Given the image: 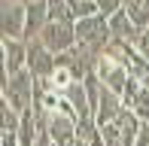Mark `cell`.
<instances>
[{
  "instance_id": "7c38bea8",
  "label": "cell",
  "mask_w": 149,
  "mask_h": 146,
  "mask_svg": "<svg viewBox=\"0 0 149 146\" xmlns=\"http://www.w3.org/2000/svg\"><path fill=\"white\" fill-rule=\"evenodd\" d=\"M125 12H128V18H131L140 31L149 28V6L143 3V0H128V3H125Z\"/></svg>"
},
{
  "instance_id": "9a60e30c",
  "label": "cell",
  "mask_w": 149,
  "mask_h": 146,
  "mask_svg": "<svg viewBox=\"0 0 149 146\" xmlns=\"http://www.w3.org/2000/svg\"><path fill=\"white\" fill-rule=\"evenodd\" d=\"M97 3V12L104 18H110V15H116L119 9H125V0H94Z\"/></svg>"
},
{
  "instance_id": "ac0fdd59",
  "label": "cell",
  "mask_w": 149,
  "mask_h": 146,
  "mask_svg": "<svg viewBox=\"0 0 149 146\" xmlns=\"http://www.w3.org/2000/svg\"><path fill=\"white\" fill-rule=\"evenodd\" d=\"M33 146H55V143H52V137L46 134V131H40V137H37V143H33Z\"/></svg>"
},
{
  "instance_id": "277c9868",
  "label": "cell",
  "mask_w": 149,
  "mask_h": 146,
  "mask_svg": "<svg viewBox=\"0 0 149 146\" xmlns=\"http://www.w3.org/2000/svg\"><path fill=\"white\" fill-rule=\"evenodd\" d=\"M40 43L52 52V55H64L76 46V24L70 22H49V28L40 34Z\"/></svg>"
},
{
  "instance_id": "5b68a950",
  "label": "cell",
  "mask_w": 149,
  "mask_h": 146,
  "mask_svg": "<svg viewBox=\"0 0 149 146\" xmlns=\"http://www.w3.org/2000/svg\"><path fill=\"white\" fill-rule=\"evenodd\" d=\"M28 70L33 79H49L58 70V55H52L40 40H31L28 43Z\"/></svg>"
},
{
  "instance_id": "5bb4252c",
  "label": "cell",
  "mask_w": 149,
  "mask_h": 146,
  "mask_svg": "<svg viewBox=\"0 0 149 146\" xmlns=\"http://www.w3.org/2000/svg\"><path fill=\"white\" fill-rule=\"evenodd\" d=\"M70 6H73V18H76V22H82V18H91V15H100L94 0H70Z\"/></svg>"
},
{
  "instance_id": "ffe728a7",
  "label": "cell",
  "mask_w": 149,
  "mask_h": 146,
  "mask_svg": "<svg viewBox=\"0 0 149 146\" xmlns=\"http://www.w3.org/2000/svg\"><path fill=\"white\" fill-rule=\"evenodd\" d=\"M125 3H128V0H125Z\"/></svg>"
},
{
  "instance_id": "2e32d148",
  "label": "cell",
  "mask_w": 149,
  "mask_h": 146,
  "mask_svg": "<svg viewBox=\"0 0 149 146\" xmlns=\"http://www.w3.org/2000/svg\"><path fill=\"white\" fill-rule=\"evenodd\" d=\"M0 146H18V134H0Z\"/></svg>"
},
{
  "instance_id": "7a4b0ae2",
  "label": "cell",
  "mask_w": 149,
  "mask_h": 146,
  "mask_svg": "<svg viewBox=\"0 0 149 146\" xmlns=\"http://www.w3.org/2000/svg\"><path fill=\"white\" fill-rule=\"evenodd\" d=\"M76 43L85 46L88 52L104 58V52L110 49L113 43V34H110V22L104 15H91V18H82L76 22Z\"/></svg>"
},
{
  "instance_id": "30bf717a",
  "label": "cell",
  "mask_w": 149,
  "mask_h": 146,
  "mask_svg": "<svg viewBox=\"0 0 149 146\" xmlns=\"http://www.w3.org/2000/svg\"><path fill=\"white\" fill-rule=\"evenodd\" d=\"M49 3L46 0H33L28 3V24H24V43H31V40H40L46 28H49Z\"/></svg>"
},
{
  "instance_id": "8fae6325",
  "label": "cell",
  "mask_w": 149,
  "mask_h": 146,
  "mask_svg": "<svg viewBox=\"0 0 149 146\" xmlns=\"http://www.w3.org/2000/svg\"><path fill=\"white\" fill-rule=\"evenodd\" d=\"M18 128H22V116L0 101V134H18Z\"/></svg>"
},
{
  "instance_id": "52a82bcc",
  "label": "cell",
  "mask_w": 149,
  "mask_h": 146,
  "mask_svg": "<svg viewBox=\"0 0 149 146\" xmlns=\"http://www.w3.org/2000/svg\"><path fill=\"white\" fill-rule=\"evenodd\" d=\"M97 79L107 85L110 91H116V95L125 97V88H128V79H131V73H128L125 67H122L119 61H113V58H100V64H97Z\"/></svg>"
},
{
  "instance_id": "6da1fadb",
  "label": "cell",
  "mask_w": 149,
  "mask_h": 146,
  "mask_svg": "<svg viewBox=\"0 0 149 146\" xmlns=\"http://www.w3.org/2000/svg\"><path fill=\"white\" fill-rule=\"evenodd\" d=\"M0 91H3V104H9V107L18 113V116H24V113L33 110V91H37V79L31 76V70H22V73H15V76L6 79V82L0 85Z\"/></svg>"
},
{
  "instance_id": "3957f363",
  "label": "cell",
  "mask_w": 149,
  "mask_h": 146,
  "mask_svg": "<svg viewBox=\"0 0 149 146\" xmlns=\"http://www.w3.org/2000/svg\"><path fill=\"white\" fill-rule=\"evenodd\" d=\"M24 24H28V6L3 0L0 3V40H24Z\"/></svg>"
},
{
  "instance_id": "9c48e42d",
  "label": "cell",
  "mask_w": 149,
  "mask_h": 146,
  "mask_svg": "<svg viewBox=\"0 0 149 146\" xmlns=\"http://www.w3.org/2000/svg\"><path fill=\"white\" fill-rule=\"evenodd\" d=\"M107 22H110V34H113V40H116V43L137 46V43H140V37H143V31H140L137 24L128 18V12H125V9H119L116 15H110Z\"/></svg>"
},
{
  "instance_id": "4fadbf2b",
  "label": "cell",
  "mask_w": 149,
  "mask_h": 146,
  "mask_svg": "<svg viewBox=\"0 0 149 146\" xmlns=\"http://www.w3.org/2000/svg\"><path fill=\"white\" fill-rule=\"evenodd\" d=\"M46 3H49V18H52V22H70V24H76L70 0H46Z\"/></svg>"
},
{
  "instance_id": "ba28073f",
  "label": "cell",
  "mask_w": 149,
  "mask_h": 146,
  "mask_svg": "<svg viewBox=\"0 0 149 146\" xmlns=\"http://www.w3.org/2000/svg\"><path fill=\"white\" fill-rule=\"evenodd\" d=\"M125 110H128V107H125V97L116 95V91H110V88L104 85V91H100V101H97V113H94V122H97V128L113 125Z\"/></svg>"
},
{
  "instance_id": "8992f818",
  "label": "cell",
  "mask_w": 149,
  "mask_h": 146,
  "mask_svg": "<svg viewBox=\"0 0 149 146\" xmlns=\"http://www.w3.org/2000/svg\"><path fill=\"white\" fill-rule=\"evenodd\" d=\"M0 49H3V79H0V85H3L9 76L28 70V43L24 40H0Z\"/></svg>"
},
{
  "instance_id": "d6986e66",
  "label": "cell",
  "mask_w": 149,
  "mask_h": 146,
  "mask_svg": "<svg viewBox=\"0 0 149 146\" xmlns=\"http://www.w3.org/2000/svg\"><path fill=\"white\" fill-rule=\"evenodd\" d=\"M12 3H24V6H28V3H33V0H12Z\"/></svg>"
},
{
  "instance_id": "e0dca14e",
  "label": "cell",
  "mask_w": 149,
  "mask_h": 146,
  "mask_svg": "<svg viewBox=\"0 0 149 146\" xmlns=\"http://www.w3.org/2000/svg\"><path fill=\"white\" fill-rule=\"evenodd\" d=\"M134 146H149V125H143V131H140V137H137Z\"/></svg>"
}]
</instances>
